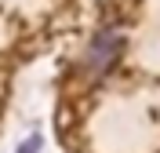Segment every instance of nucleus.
Returning a JSON list of instances; mask_svg holds the SVG:
<instances>
[{
    "label": "nucleus",
    "instance_id": "1",
    "mask_svg": "<svg viewBox=\"0 0 160 153\" xmlns=\"http://www.w3.org/2000/svg\"><path fill=\"white\" fill-rule=\"evenodd\" d=\"M124 48H128L124 33H120V29H113V26H102V29L91 37L88 51H84V69H88L91 77H106V73H109L113 66L120 62Z\"/></svg>",
    "mask_w": 160,
    "mask_h": 153
},
{
    "label": "nucleus",
    "instance_id": "2",
    "mask_svg": "<svg viewBox=\"0 0 160 153\" xmlns=\"http://www.w3.org/2000/svg\"><path fill=\"white\" fill-rule=\"evenodd\" d=\"M37 150H40V139H37V135H33V139H26V142L18 146V153H37Z\"/></svg>",
    "mask_w": 160,
    "mask_h": 153
}]
</instances>
